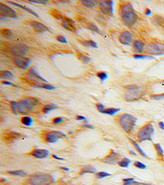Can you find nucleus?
Masks as SVG:
<instances>
[{"label":"nucleus","instance_id":"393cba45","mask_svg":"<svg viewBox=\"0 0 164 185\" xmlns=\"http://www.w3.org/2000/svg\"><path fill=\"white\" fill-rule=\"evenodd\" d=\"M81 4L88 8H93L96 6L97 2L94 0H81Z\"/></svg>","mask_w":164,"mask_h":185},{"label":"nucleus","instance_id":"a19ab883","mask_svg":"<svg viewBox=\"0 0 164 185\" xmlns=\"http://www.w3.org/2000/svg\"><path fill=\"white\" fill-rule=\"evenodd\" d=\"M97 76H98L102 81H104L108 78V74H107L106 72H99V73H97Z\"/></svg>","mask_w":164,"mask_h":185},{"label":"nucleus","instance_id":"9d476101","mask_svg":"<svg viewBox=\"0 0 164 185\" xmlns=\"http://www.w3.org/2000/svg\"><path fill=\"white\" fill-rule=\"evenodd\" d=\"M11 51L14 56L25 57L29 52V47L28 45L25 44H17L12 46Z\"/></svg>","mask_w":164,"mask_h":185},{"label":"nucleus","instance_id":"5fc2aeb1","mask_svg":"<svg viewBox=\"0 0 164 185\" xmlns=\"http://www.w3.org/2000/svg\"><path fill=\"white\" fill-rule=\"evenodd\" d=\"M131 180H134L133 178H126V179H123V182H130Z\"/></svg>","mask_w":164,"mask_h":185},{"label":"nucleus","instance_id":"aec40b11","mask_svg":"<svg viewBox=\"0 0 164 185\" xmlns=\"http://www.w3.org/2000/svg\"><path fill=\"white\" fill-rule=\"evenodd\" d=\"M128 139H129V141H131V143L132 145L134 146V147L136 148V150L138 151V153L140 154V155H141L143 157H145V158H148V156L146 155V153L144 152V151L141 149V147L140 146V145L136 142L135 140H133L132 138H131V137H128Z\"/></svg>","mask_w":164,"mask_h":185},{"label":"nucleus","instance_id":"bb28decb","mask_svg":"<svg viewBox=\"0 0 164 185\" xmlns=\"http://www.w3.org/2000/svg\"><path fill=\"white\" fill-rule=\"evenodd\" d=\"M131 161L129 158L126 157V158H123L122 160H121L117 164H118L119 166L122 167V168H127L129 166V165L131 164Z\"/></svg>","mask_w":164,"mask_h":185},{"label":"nucleus","instance_id":"58836bf2","mask_svg":"<svg viewBox=\"0 0 164 185\" xmlns=\"http://www.w3.org/2000/svg\"><path fill=\"white\" fill-rule=\"evenodd\" d=\"M123 185H151L148 184H145V183H141V182H137L135 179L131 180L130 182H124Z\"/></svg>","mask_w":164,"mask_h":185},{"label":"nucleus","instance_id":"e433bc0d","mask_svg":"<svg viewBox=\"0 0 164 185\" xmlns=\"http://www.w3.org/2000/svg\"><path fill=\"white\" fill-rule=\"evenodd\" d=\"M135 59H153V57L148 55V54H135L134 55Z\"/></svg>","mask_w":164,"mask_h":185},{"label":"nucleus","instance_id":"3c124183","mask_svg":"<svg viewBox=\"0 0 164 185\" xmlns=\"http://www.w3.org/2000/svg\"><path fill=\"white\" fill-rule=\"evenodd\" d=\"M76 119L77 120H84V119H86L84 116H81V115H78V116L76 117Z\"/></svg>","mask_w":164,"mask_h":185},{"label":"nucleus","instance_id":"7ed1b4c3","mask_svg":"<svg viewBox=\"0 0 164 185\" xmlns=\"http://www.w3.org/2000/svg\"><path fill=\"white\" fill-rule=\"evenodd\" d=\"M136 118L129 114H123L118 118L119 124L126 133H131L136 124Z\"/></svg>","mask_w":164,"mask_h":185},{"label":"nucleus","instance_id":"412c9836","mask_svg":"<svg viewBox=\"0 0 164 185\" xmlns=\"http://www.w3.org/2000/svg\"><path fill=\"white\" fill-rule=\"evenodd\" d=\"M96 169L93 165H87L84 166L80 170V175H83L84 174H94L96 173Z\"/></svg>","mask_w":164,"mask_h":185},{"label":"nucleus","instance_id":"0eeeda50","mask_svg":"<svg viewBox=\"0 0 164 185\" xmlns=\"http://www.w3.org/2000/svg\"><path fill=\"white\" fill-rule=\"evenodd\" d=\"M146 53L150 56L154 55H163L164 54V43L161 42H152L146 46Z\"/></svg>","mask_w":164,"mask_h":185},{"label":"nucleus","instance_id":"4be33fe9","mask_svg":"<svg viewBox=\"0 0 164 185\" xmlns=\"http://www.w3.org/2000/svg\"><path fill=\"white\" fill-rule=\"evenodd\" d=\"M33 86L34 87H38V88H43V89H46V90H55L56 87L53 86V85L50 84H47V83H41V82H35L33 84Z\"/></svg>","mask_w":164,"mask_h":185},{"label":"nucleus","instance_id":"09e8293b","mask_svg":"<svg viewBox=\"0 0 164 185\" xmlns=\"http://www.w3.org/2000/svg\"><path fill=\"white\" fill-rule=\"evenodd\" d=\"M2 84L7 85V86H12L13 83L11 82V81H2ZM13 86H15V85H13Z\"/></svg>","mask_w":164,"mask_h":185},{"label":"nucleus","instance_id":"f257e3e1","mask_svg":"<svg viewBox=\"0 0 164 185\" xmlns=\"http://www.w3.org/2000/svg\"><path fill=\"white\" fill-rule=\"evenodd\" d=\"M119 12L121 20L127 26L131 27L138 21V16L131 3H123L121 4Z\"/></svg>","mask_w":164,"mask_h":185},{"label":"nucleus","instance_id":"a18cd8bd","mask_svg":"<svg viewBox=\"0 0 164 185\" xmlns=\"http://www.w3.org/2000/svg\"><path fill=\"white\" fill-rule=\"evenodd\" d=\"M30 3H32V4H46L48 3V1H45V0H42V1H38V0H29Z\"/></svg>","mask_w":164,"mask_h":185},{"label":"nucleus","instance_id":"dca6fc26","mask_svg":"<svg viewBox=\"0 0 164 185\" xmlns=\"http://www.w3.org/2000/svg\"><path fill=\"white\" fill-rule=\"evenodd\" d=\"M31 156L37 159H44L47 158L49 155V151L46 149H35L31 151Z\"/></svg>","mask_w":164,"mask_h":185},{"label":"nucleus","instance_id":"49530a36","mask_svg":"<svg viewBox=\"0 0 164 185\" xmlns=\"http://www.w3.org/2000/svg\"><path fill=\"white\" fill-rule=\"evenodd\" d=\"M96 108H97V109L99 110V112L103 113V111L105 109V106H104L103 104H100V103H99V104H97L96 105Z\"/></svg>","mask_w":164,"mask_h":185},{"label":"nucleus","instance_id":"a211bd4d","mask_svg":"<svg viewBox=\"0 0 164 185\" xmlns=\"http://www.w3.org/2000/svg\"><path fill=\"white\" fill-rule=\"evenodd\" d=\"M30 23H31V26H32L33 29L36 32L43 33V32H45V31H49L48 27H47L45 25L42 24V23H40V22H39V21H31Z\"/></svg>","mask_w":164,"mask_h":185},{"label":"nucleus","instance_id":"79ce46f5","mask_svg":"<svg viewBox=\"0 0 164 185\" xmlns=\"http://www.w3.org/2000/svg\"><path fill=\"white\" fill-rule=\"evenodd\" d=\"M134 165H135V167L138 168V169H146V165H144V164H143L142 162H140V161H136V162L134 163Z\"/></svg>","mask_w":164,"mask_h":185},{"label":"nucleus","instance_id":"9b49d317","mask_svg":"<svg viewBox=\"0 0 164 185\" xmlns=\"http://www.w3.org/2000/svg\"><path fill=\"white\" fill-rule=\"evenodd\" d=\"M112 6H113L112 1H100L99 3L100 11L105 15H112Z\"/></svg>","mask_w":164,"mask_h":185},{"label":"nucleus","instance_id":"37998d69","mask_svg":"<svg viewBox=\"0 0 164 185\" xmlns=\"http://www.w3.org/2000/svg\"><path fill=\"white\" fill-rule=\"evenodd\" d=\"M16 105H17V102L16 101H11L10 103V105H11V109H12V112L14 113L15 114H17V108H16Z\"/></svg>","mask_w":164,"mask_h":185},{"label":"nucleus","instance_id":"c03bdc74","mask_svg":"<svg viewBox=\"0 0 164 185\" xmlns=\"http://www.w3.org/2000/svg\"><path fill=\"white\" fill-rule=\"evenodd\" d=\"M63 120H64L63 118H62V117H58V118H55V119H53V123L54 124H60L62 122H63Z\"/></svg>","mask_w":164,"mask_h":185},{"label":"nucleus","instance_id":"423d86ee","mask_svg":"<svg viewBox=\"0 0 164 185\" xmlns=\"http://www.w3.org/2000/svg\"><path fill=\"white\" fill-rule=\"evenodd\" d=\"M126 93H125V99L127 101H137L143 95L142 88L136 86V85H129L126 86Z\"/></svg>","mask_w":164,"mask_h":185},{"label":"nucleus","instance_id":"cd10ccee","mask_svg":"<svg viewBox=\"0 0 164 185\" xmlns=\"http://www.w3.org/2000/svg\"><path fill=\"white\" fill-rule=\"evenodd\" d=\"M120 110V109H116V108H107V109H104L102 114H108V115H114L115 114L118 113Z\"/></svg>","mask_w":164,"mask_h":185},{"label":"nucleus","instance_id":"20e7f679","mask_svg":"<svg viewBox=\"0 0 164 185\" xmlns=\"http://www.w3.org/2000/svg\"><path fill=\"white\" fill-rule=\"evenodd\" d=\"M28 182L31 185H49L55 182V179L47 174H34L29 177Z\"/></svg>","mask_w":164,"mask_h":185},{"label":"nucleus","instance_id":"6ab92c4d","mask_svg":"<svg viewBox=\"0 0 164 185\" xmlns=\"http://www.w3.org/2000/svg\"><path fill=\"white\" fill-rule=\"evenodd\" d=\"M133 50L134 52L136 53V54H140V53H142L144 49V43L141 40H135L132 44Z\"/></svg>","mask_w":164,"mask_h":185},{"label":"nucleus","instance_id":"ea45409f","mask_svg":"<svg viewBox=\"0 0 164 185\" xmlns=\"http://www.w3.org/2000/svg\"><path fill=\"white\" fill-rule=\"evenodd\" d=\"M151 100H153V101H161V100H163L164 99V93L163 94H155V95H152L151 96Z\"/></svg>","mask_w":164,"mask_h":185},{"label":"nucleus","instance_id":"6e6552de","mask_svg":"<svg viewBox=\"0 0 164 185\" xmlns=\"http://www.w3.org/2000/svg\"><path fill=\"white\" fill-rule=\"evenodd\" d=\"M67 137V135L60 131H50L45 134V141L48 143H54L59 139Z\"/></svg>","mask_w":164,"mask_h":185},{"label":"nucleus","instance_id":"13d9d810","mask_svg":"<svg viewBox=\"0 0 164 185\" xmlns=\"http://www.w3.org/2000/svg\"><path fill=\"white\" fill-rule=\"evenodd\" d=\"M130 153H131V154H132V155H134V156H136V154L135 152H134V151H130Z\"/></svg>","mask_w":164,"mask_h":185},{"label":"nucleus","instance_id":"39448f33","mask_svg":"<svg viewBox=\"0 0 164 185\" xmlns=\"http://www.w3.org/2000/svg\"><path fill=\"white\" fill-rule=\"evenodd\" d=\"M153 134H154L153 125L151 122H148L139 129L137 133V137L140 142H143L144 141H152Z\"/></svg>","mask_w":164,"mask_h":185},{"label":"nucleus","instance_id":"bf43d9fd","mask_svg":"<svg viewBox=\"0 0 164 185\" xmlns=\"http://www.w3.org/2000/svg\"><path fill=\"white\" fill-rule=\"evenodd\" d=\"M7 181V180H5V179H1V182H2V183H4V182H6Z\"/></svg>","mask_w":164,"mask_h":185},{"label":"nucleus","instance_id":"2f4dec72","mask_svg":"<svg viewBox=\"0 0 164 185\" xmlns=\"http://www.w3.org/2000/svg\"><path fill=\"white\" fill-rule=\"evenodd\" d=\"M87 27H88L89 30H91L92 31H94V32L99 33V34H101V31H100L99 28L96 25L94 24V23H92V22H89L88 24H87Z\"/></svg>","mask_w":164,"mask_h":185},{"label":"nucleus","instance_id":"864d4df0","mask_svg":"<svg viewBox=\"0 0 164 185\" xmlns=\"http://www.w3.org/2000/svg\"><path fill=\"white\" fill-rule=\"evenodd\" d=\"M145 14H146L147 16H149V15L151 14V10H150L149 8H146V10H145Z\"/></svg>","mask_w":164,"mask_h":185},{"label":"nucleus","instance_id":"f3484780","mask_svg":"<svg viewBox=\"0 0 164 185\" xmlns=\"http://www.w3.org/2000/svg\"><path fill=\"white\" fill-rule=\"evenodd\" d=\"M62 26L65 29H67V30L70 31H72V32H76V31L75 22L72 19L68 18V17H65L64 19L62 20Z\"/></svg>","mask_w":164,"mask_h":185},{"label":"nucleus","instance_id":"6e6d98bb","mask_svg":"<svg viewBox=\"0 0 164 185\" xmlns=\"http://www.w3.org/2000/svg\"><path fill=\"white\" fill-rule=\"evenodd\" d=\"M84 127L85 128H89V129H94V127H93L92 125H89V124H85L84 125Z\"/></svg>","mask_w":164,"mask_h":185},{"label":"nucleus","instance_id":"b1692460","mask_svg":"<svg viewBox=\"0 0 164 185\" xmlns=\"http://www.w3.org/2000/svg\"><path fill=\"white\" fill-rule=\"evenodd\" d=\"M13 77H14L13 74L10 71L4 70V71H1L0 72V78L3 81L10 80V79H12Z\"/></svg>","mask_w":164,"mask_h":185},{"label":"nucleus","instance_id":"1a4fd4ad","mask_svg":"<svg viewBox=\"0 0 164 185\" xmlns=\"http://www.w3.org/2000/svg\"><path fill=\"white\" fill-rule=\"evenodd\" d=\"M5 17H11V18H16V12L12 8L7 6L4 3L0 4V18L3 19Z\"/></svg>","mask_w":164,"mask_h":185},{"label":"nucleus","instance_id":"f704fd0d","mask_svg":"<svg viewBox=\"0 0 164 185\" xmlns=\"http://www.w3.org/2000/svg\"><path fill=\"white\" fill-rule=\"evenodd\" d=\"M78 59H79V60H81L84 64H89V63L90 62V59H89V57L85 56L84 54H80L78 55Z\"/></svg>","mask_w":164,"mask_h":185},{"label":"nucleus","instance_id":"ddd939ff","mask_svg":"<svg viewBox=\"0 0 164 185\" xmlns=\"http://www.w3.org/2000/svg\"><path fill=\"white\" fill-rule=\"evenodd\" d=\"M13 63L19 69H26L31 64V60H30V59L25 58V57L14 56L13 57Z\"/></svg>","mask_w":164,"mask_h":185},{"label":"nucleus","instance_id":"603ef678","mask_svg":"<svg viewBox=\"0 0 164 185\" xmlns=\"http://www.w3.org/2000/svg\"><path fill=\"white\" fill-rule=\"evenodd\" d=\"M158 126H159V128H160L161 129L164 130V123L163 122H159V123H158Z\"/></svg>","mask_w":164,"mask_h":185},{"label":"nucleus","instance_id":"c85d7f7f","mask_svg":"<svg viewBox=\"0 0 164 185\" xmlns=\"http://www.w3.org/2000/svg\"><path fill=\"white\" fill-rule=\"evenodd\" d=\"M21 123L22 124H24L25 126H27V127H30L33 124V119L29 116H25L21 119Z\"/></svg>","mask_w":164,"mask_h":185},{"label":"nucleus","instance_id":"7c9ffc66","mask_svg":"<svg viewBox=\"0 0 164 185\" xmlns=\"http://www.w3.org/2000/svg\"><path fill=\"white\" fill-rule=\"evenodd\" d=\"M55 109H57V105L50 104V105H47L44 106V109H43V112L44 114H48V113H49L50 111H52V110Z\"/></svg>","mask_w":164,"mask_h":185},{"label":"nucleus","instance_id":"473e14b6","mask_svg":"<svg viewBox=\"0 0 164 185\" xmlns=\"http://www.w3.org/2000/svg\"><path fill=\"white\" fill-rule=\"evenodd\" d=\"M52 16H54L56 19H58V20H60V21H62L65 18V16H62V14L61 12H58V11H57V10H53Z\"/></svg>","mask_w":164,"mask_h":185},{"label":"nucleus","instance_id":"4d7b16f0","mask_svg":"<svg viewBox=\"0 0 164 185\" xmlns=\"http://www.w3.org/2000/svg\"><path fill=\"white\" fill-rule=\"evenodd\" d=\"M61 169H63V170H66V171H69V169L67 168V167H61Z\"/></svg>","mask_w":164,"mask_h":185},{"label":"nucleus","instance_id":"c9c22d12","mask_svg":"<svg viewBox=\"0 0 164 185\" xmlns=\"http://www.w3.org/2000/svg\"><path fill=\"white\" fill-rule=\"evenodd\" d=\"M154 147L156 149L157 152L158 153V155H160L161 156H164V151L163 147H162V146L159 144V143H156V144H154Z\"/></svg>","mask_w":164,"mask_h":185},{"label":"nucleus","instance_id":"72a5a7b5","mask_svg":"<svg viewBox=\"0 0 164 185\" xmlns=\"http://www.w3.org/2000/svg\"><path fill=\"white\" fill-rule=\"evenodd\" d=\"M1 34H2V36L4 37H6V38H10V37L12 36V32L10 31V30H8V29H1Z\"/></svg>","mask_w":164,"mask_h":185},{"label":"nucleus","instance_id":"de8ad7c7","mask_svg":"<svg viewBox=\"0 0 164 185\" xmlns=\"http://www.w3.org/2000/svg\"><path fill=\"white\" fill-rule=\"evenodd\" d=\"M57 40H58L59 42H61V43H67V42L66 37L63 36H57Z\"/></svg>","mask_w":164,"mask_h":185},{"label":"nucleus","instance_id":"5701e85b","mask_svg":"<svg viewBox=\"0 0 164 185\" xmlns=\"http://www.w3.org/2000/svg\"><path fill=\"white\" fill-rule=\"evenodd\" d=\"M8 4H12V5H14V6H16V7H18V8H22V9H24L25 11H26V12H30L31 14H32V15H34V16H36V17H38V18L40 17V16H39V15H38V14H37L35 12H34L31 8H26V7H25V6H23V5H21V4H16V3H13V2H8Z\"/></svg>","mask_w":164,"mask_h":185},{"label":"nucleus","instance_id":"a878e982","mask_svg":"<svg viewBox=\"0 0 164 185\" xmlns=\"http://www.w3.org/2000/svg\"><path fill=\"white\" fill-rule=\"evenodd\" d=\"M9 174H12V175H16V176H21V177H26L27 176V174L24 170H10L8 171Z\"/></svg>","mask_w":164,"mask_h":185},{"label":"nucleus","instance_id":"f03ea898","mask_svg":"<svg viewBox=\"0 0 164 185\" xmlns=\"http://www.w3.org/2000/svg\"><path fill=\"white\" fill-rule=\"evenodd\" d=\"M38 104V100L33 97H26L17 102V112L21 114H28L35 109Z\"/></svg>","mask_w":164,"mask_h":185},{"label":"nucleus","instance_id":"c756f323","mask_svg":"<svg viewBox=\"0 0 164 185\" xmlns=\"http://www.w3.org/2000/svg\"><path fill=\"white\" fill-rule=\"evenodd\" d=\"M82 44L85 45L86 47H89V48H98V45H97L96 42H94V40H85V41H82Z\"/></svg>","mask_w":164,"mask_h":185},{"label":"nucleus","instance_id":"052dcab7","mask_svg":"<svg viewBox=\"0 0 164 185\" xmlns=\"http://www.w3.org/2000/svg\"><path fill=\"white\" fill-rule=\"evenodd\" d=\"M163 84H164V81H163Z\"/></svg>","mask_w":164,"mask_h":185},{"label":"nucleus","instance_id":"4c0bfd02","mask_svg":"<svg viewBox=\"0 0 164 185\" xmlns=\"http://www.w3.org/2000/svg\"><path fill=\"white\" fill-rule=\"evenodd\" d=\"M111 176V174L108 173V172H104V171H100V172H98L96 173V177L98 179H104V178L109 177Z\"/></svg>","mask_w":164,"mask_h":185},{"label":"nucleus","instance_id":"f8f14e48","mask_svg":"<svg viewBox=\"0 0 164 185\" xmlns=\"http://www.w3.org/2000/svg\"><path fill=\"white\" fill-rule=\"evenodd\" d=\"M120 155L118 153H116L115 151L112 150L111 152L108 154L107 156H105L103 159V162L106 163V164H109V165H114L116 163L119 162L120 160Z\"/></svg>","mask_w":164,"mask_h":185},{"label":"nucleus","instance_id":"2eb2a0df","mask_svg":"<svg viewBox=\"0 0 164 185\" xmlns=\"http://www.w3.org/2000/svg\"><path fill=\"white\" fill-rule=\"evenodd\" d=\"M27 76L31 79V80L35 81V82H40V81H44V82H47V81L44 79V77L40 76L39 73L35 71V69L34 68H31L29 69L28 73H27Z\"/></svg>","mask_w":164,"mask_h":185},{"label":"nucleus","instance_id":"8fccbe9b","mask_svg":"<svg viewBox=\"0 0 164 185\" xmlns=\"http://www.w3.org/2000/svg\"><path fill=\"white\" fill-rule=\"evenodd\" d=\"M53 158H55L56 160H59V161H65L64 158H62V157L58 156H56V155H53Z\"/></svg>","mask_w":164,"mask_h":185},{"label":"nucleus","instance_id":"4468645a","mask_svg":"<svg viewBox=\"0 0 164 185\" xmlns=\"http://www.w3.org/2000/svg\"><path fill=\"white\" fill-rule=\"evenodd\" d=\"M118 40L121 44L123 45H131L133 41V36L128 31H125L120 34L118 37Z\"/></svg>","mask_w":164,"mask_h":185}]
</instances>
